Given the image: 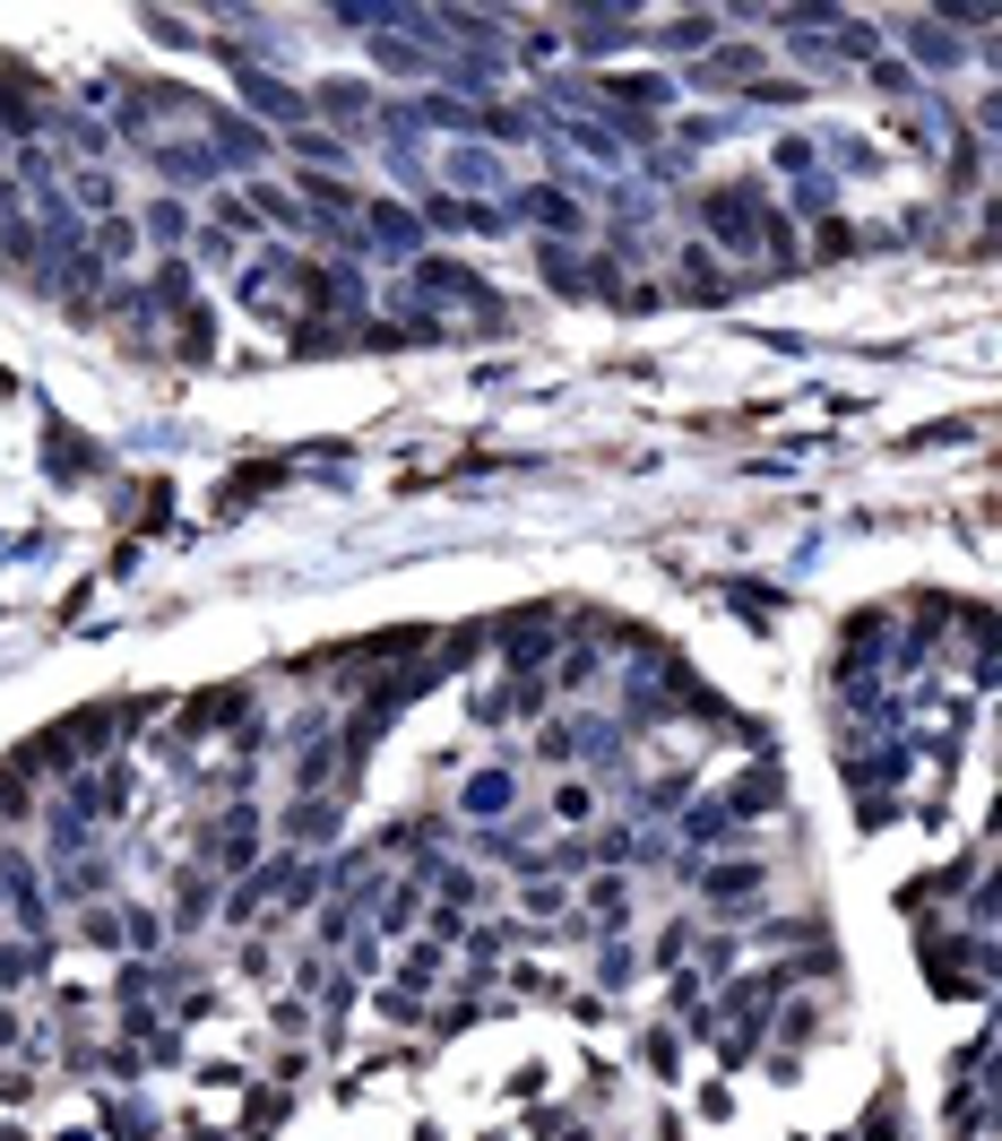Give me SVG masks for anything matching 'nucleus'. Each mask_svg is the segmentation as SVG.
Listing matches in <instances>:
<instances>
[{
    "instance_id": "f257e3e1",
    "label": "nucleus",
    "mask_w": 1002,
    "mask_h": 1141,
    "mask_svg": "<svg viewBox=\"0 0 1002 1141\" xmlns=\"http://www.w3.org/2000/svg\"><path fill=\"white\" fill-rule=\"evenodd\" d=\"M467 804H476V813H501V804H510V778H476Z\"/></svg>"
}]
</instances>
